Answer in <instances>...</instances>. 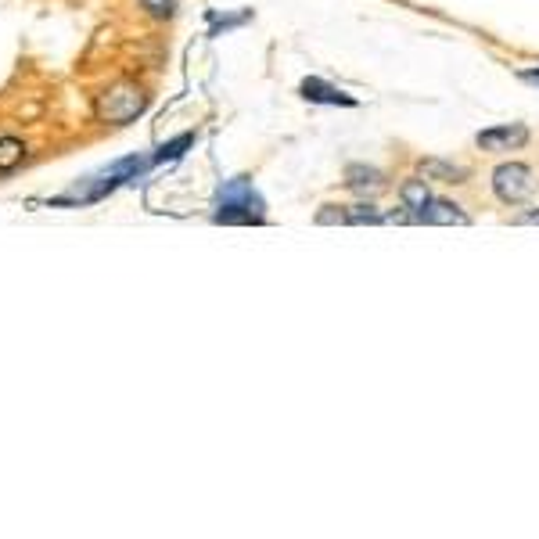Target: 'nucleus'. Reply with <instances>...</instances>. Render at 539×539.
Here are the masks:
<instances>
[{"label": "nucleus", "mask_w": 539, "mask_h": 539, "mask_svg": "<svg viewBox=\"0 0 539 539\" xmlns=\"http://www.w3.org/2000/svg\"><path fill=\"white\" fill-rule=\"evenodd\" d=\"M317 223H320V227H335V223H349V205H320Z\"/></svg>", "instance_id": "2eb2a0df"}, {"label": "nucleus", "mask_w": 539, "mask_h": 539, "mask_svg": "<svg viewBox=\"0 0 539 539\" xmlns=\"http://www.w3.org/2000/svg\"><path fill=\"white\" fill-rule=\"evenodd\" d=\"M536 191V173L525 162H504L493 169V195L504 205H522Z\"/></svg>", "instance_id": "20e7f679"}, {"label": "nucleus", "mask_w": 539, "mask_h": 539, "mask_svg": "<svg viewBox=\"0 0 539 539\" xmlns=\"http://www.w3.org/2000/svg\"><path fill=\"white\" fill-rule=\"evenodd\" d=\"M514 223H539V209H536V213H522V216H514Z\"/></svg>", "instance_id": "a211bd4d"}, {"label": "nucleus", "mask_w": 539, "mask_h": 539, "mask_svg": "<svg viewBox=\"0 0 539 539\" xmlns=\"http://www.w3.org/2000/svg\"><path fill=\"white\" fill-rule=\"evenodd\" d=\"M349 223H353V227H363V223H385V216L378 213V205L360 202V205H349Z\"/></svg>", "instance_id": "4468645a"}, {"label": "nucleus", "mask_w": 539, "mask_h": 539, "mask_svg": "<svg viewBox=\"0 0 539 539\" xmlns=\"http://www.w3.org/2000/svg\"><path fill=\"white\" fill-rule=\"evenodd\" d=\"M518 80H525V83H536V87H539V69H525V72H518Z\"/></svg>", "instance_id": "f3484780"}, {"label": "nucleus", "mask_w": 539, "mask_h": 539, "mask_svg": "<svg viewBox=\"0 0 539 539\" xmlns=\"http://www.w3.org/2000/svg\"><path fill=\"white\" fill-rule=\"evenodd\" d=\"M417 223H432V227H468L471 216L460 209L457 202H446V198H432L425 205V213L417 216Z\"/></svg>", "instance_id": "6e6552de"}, {"label": "nucleus", "mask_w": 539, "mask_h": 539, "mask_svg": "<svg viewBox=\"0 0 539 539\" xmlns=\"http://www.w3.org/2000/svg\"><path fill=\"white\" fill-rule=\"evenodd\" d=\"M209 22H213V29H209V36H223L230 33V29L245 26V22H252V11H238V15H220V11H209Z\"/></svg>", "instance_id": "ddd939ff"}, {"label": "nucleus", "mask_w": 539, "mask_h": 539, "mask_svg": "<svg viewBox=\"0 0 539 539\" xmlns=\"http://www.w3.org/2000/svg\"><path fill=\"white\" fill-rule=\"evenodd\" d=\"M213 223H266V202L252 180L234 177L216 191V213Z\"/></svg>", "instance_id": "f03ea898"}, {"label": "nucleus", "mask_w": 539, "mask_h": 539, "mask_svg": "<svg viewBox=\"0 0 539 539\" xmlns=\"http://www.w3.org/2000/svg\"><path fill=\"white\" fill-rule=\"evenodd\" d=\"M195 141H198V133H180V137H173V141L162 144V148L155 151V155H151V166H162V162L184 159V151L195 148Z\"/></svg>", "instance_id": "f8f14e48"}, {"label": "nucleus", "mask_w": 539, "mask_h": 539, "mask_svg": "<svg viewBox=\"0 0 539 539\" xmlns=\"http://www.w3.org/2000/svg\"><path fill=\"white\" fill-rule=\"evenodd\" d=\"M345 187L356 191V195H363V198H371V195H381V191L389 187V177H385L378 166L353 162V166H345Z\"/></svg>", "instance_id": "423d86ee"}, {"label": "nucleus", "mask_w": 539, "mask_h": 539, "mask_svg": "<svg viewBox=\"0 0 539 539\" xmlns=\"http://www.w3.org/2000/svg\"><path fill=\"white\" fill-rule=\"evenodd\" d=\"M144 108H148V94H144L137 83H115V87H108L105 94H98L94 112H98L101 123L126 126V123H133L137 115H144Z\"/></svg>", "instance_id": "7ed1b4c3"}, {"label": "nucleus", "mask_w": 539, "mask_h": 539, "mask_svg": "<svg viewBox=\"0 0 539 539\" xmlns=\"http://www.w3.org/2000/svg\"><path fill=\"white\" fill-rule=\"evenodd\" d=\"M421 173L428 180H439V184H468L471 169L468 166H457V162H446V159H421Z\"/></svg>", "instance_id": "1a4fd4ad"}, {"label": "nucleus", "mask_w": 539, "mask_h": 539, "mask_svg": "<svg viewBox=\"0 0 539 539\" xmlns=\"http://www.w3.org/2000/svg\"><path fill=\"white\" fill-rule=\"evenodd\" d=\"M144 8H148V15L155 18H169L173 11H177V0H141Z\"/></svg>", "instance_id": "dca6fc26"}, {"label": "nucleus", "mask_w": 539, "mask_h": 539, "mask_svg": "<svg viewBox=\"0 0 539 539\" xmlns=\"http://www.w3.org/2000/svg\"><path fill=\"white\" fill-rule=\"evenodd\" d=\"M299 94L310 105H342V108H356V98L353 94H345V90L331 87L327 80H320V76H306V80L299 83Z\"/></svg>", "instance_id": "0eeeda50"}, {"label": "nucleus", "mask_w": 539, "mask_h": 539, "mask_svg": "<svg viewBox=\"0 0 539 539\" xmlns=\"http://www.w3.org/2000/svg\"><path fill=\"white\" fill-rule=\"evenodd\" d=\"M399 202L407 205L410 213H414V220H417V216L425 213V205L432 202V187H428V177L403 180V187H399Z\"/></svg>", "instance_id": "9d476101"}, {"label": "nucleus", "mask_w": 539, "mask_h": 539, "mask_svg": "<svg viewBox=\"0 0 539 539\" xmlns=\"http://www.w3.org/2000/svg\"><path fill=\"white\" fill-rule=\"evenodd\" d=\"M475 144L489 155H504V151H518L529 144V126L525 123H504L493 126V130H482L475 137Z\"/></svg>", "instance_id": "39448f33"}, {"label": "nucleus", "mask_w": 539, "mask_h": 539, "mask_svg": "<svg viewBox=\"0 0 539 539\" xmlns=\"http://www.w3.org/2000/svg\"><path fill=\"white\" fill-rule=\"evenodd\" d=\"M148 166H151V159H141V155L119 159V162H112L108 169H101L98 177H83V180H76L69 191L47 198V205H51V209H80V205L105 202L112 191H119V187L130 184V180H137Z\"/></svg>", "instance_id": "f257e3e1"}, {"label": "nucleus", "mask_w": 539, "mask_h": 539, "mask_svg": "<svg viewBox=\"0 0 539 539\" xmlns=\"http://www.w3.org/2000/svg\"><path fill=\"white\" fill-rule=\"evenodd\" d=\"M26 162V144L18 137H0V177H11Z\"/></svg>", "instance_id": "9b49d317"}]
</instances>
